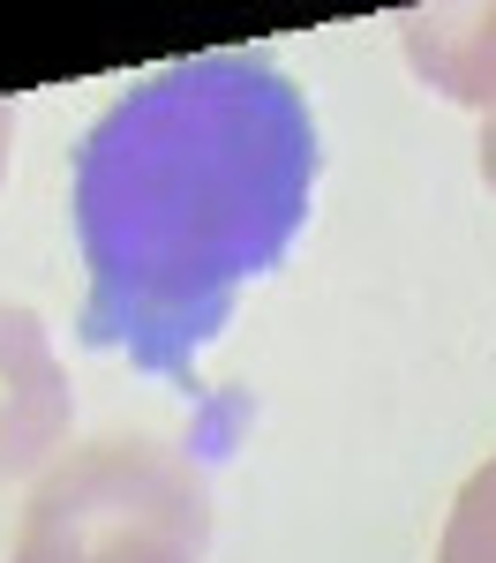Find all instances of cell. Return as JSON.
<instances>
[{"label":"cell","mask_w":496,"mask_h":563,"mask_svg":"<svg viewBox=\"0 0 496 563\" xmlns=\"http://www.w3.org/2000/svg\"><path fill=\"white\" fill-rule=\"evenodd\" d=\"M316 129L264 53H196L113 98L76 151V241L90 263L84 346L196 384L233 294L309 218Z\"/></svg>","instance_id":"obj_1"},{"label":"cell","mask_w":496,"mask_h":563,"mask_svg":"<svg viewBox=\"0 0 496 563\" xmlns=\"http://www.w3.org/2000/svg\"><path fill=\"white\" fill-rule=\"evenodd\" d=\"M203 474L158 435H106L53 466L8 563H203Z\"/></svg>","instance_id":"obj_2"},{"label":"cell","mask_w":496,"mask_h":563,"mask_svg":"<svg viewBox=\"0 0 496 563\" xmlns=\"http://www.w3.org/2000/svg\"><path fill=\"white\" fill-rule=\"evenodd\" d=\"M68 413H76V398H68L45 323L31 308L0 301V481L53 459V443L68 435Z\"/></svg>","instance_id":"obj_3"},{"label":"cell","mask_w":496,"mask_h":563,"mask_svg":"<svg viewBox=\"0 0 496 563\" xmlns=\"http://www.w3.org/2000/svg\"><path fill=\"white\" fill-rule=\"evenodd\" d=\"M399 38L429 90L496 113V0L489 8H406Z\"/></svg>","instance_id":"obj_4"},{"label":"cell","mask_w":496,"mask_h":563,"mask_svg":"<svg viewBox=\"0 0 496 563\" xmlns=\"http://www.w3.org/2000/svg\"><path fill=\"white\" fill-rule=\"evenodd\" d=\"M437 563H496V459L489 466H474V481L459 488V504H451L444 519V549Z\"/></svg>","instance_id":"obj_5"},{"label":"cell","mask_w":496,"mask_h":563,"mask_svg":"<svg viewBox=\"0 0 496 563\" xmlns=\"http://www.w3.org/2000/svg\"><path fill=\"white\" fill-rule=\"evenodd\" d=\"M8 143H15V106L0 98V174H8Z\"/></svg>","instance_id":"obj_6"},{"label":"cell","mask_w":496,"mask_h":563,"mask_svg":"<svg viewBox=\"0 0 496 563\" xmlns=\"http://www.w3.org/2000/svg\"><path fill=\"white\" fill-rule=\"evenodd\" d=\"M482 174H489V188H496V113H489V129H482Z\"/></svg>","instance_id":"obj_7"}]
</instances>
